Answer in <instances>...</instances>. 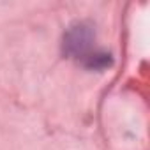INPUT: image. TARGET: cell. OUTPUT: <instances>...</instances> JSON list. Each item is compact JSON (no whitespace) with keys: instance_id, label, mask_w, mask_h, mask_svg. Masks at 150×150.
I'll list each match as a JSON object with an SVG mask.
<instances>
[{"instance_id":"obj_1","label":"cell","mask_w":150,"mask_h":150,"mask_svg":"<svg viewBox=\"0 0 150 150\" xmlns=\"http://www.w3.org/2000/svg\"><path fill=\"white\" fill-rule=\"evenodd\" d=\"M90 44H92V34L83 25L74 27L65 37V50L72 57H85L87 58V51L90 50Z\"/></svg>"}]
</instances>
